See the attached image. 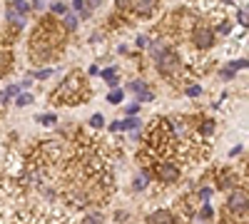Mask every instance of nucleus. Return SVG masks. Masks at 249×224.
I'll list each match as a JSON object with an SVG mask.
<instances>
[{
    "label": "nucleus",
    "mask_w": 249,
    "mask_h": 224,
    "mask_svg": "<svg viewBox=\"0 0 249 224\" xmlns=\"http://www.w3.org/2000/svg\"><path fill=\"white\" fill-rule=\"evenodd\" d=\"M18 95H20V85H8V87H5L3 92H0V103L5 105L10 97H18Z\"/></svg>",
    "instance_id": "obj_10"
},
{
    "label": "nucleus",
    "mask_w": 249,
    "mask_h": 224,
    "mask_svg": "<svg viewBox=\"0 0 249 224\" xmlns=\"http://www.w3.org/2000/svg\"><path fill=\"white\" fill-rule=\"evenodd\" d=\"M157 174H160V179H162V182H177L179 170H177V165H172V162H160Z\"/></svg>",
    "instance_id": "obj_4"
},
{
    "label": "nucleus",
    "mask_w": 249,
    "mask_h": 224,
    "mask_svg": "<svg viewBox=\"0 0 249 224\" xmlns=\"http://www.w3.org/2000/svg\"><path fill=\"white\" fill-rule=\"evenodd\" d=\"M212 217V207L210 205H202V209H199V219H210Z\"/></svg>",
    "instance_id": "obj_26"
},
{
    "label": "nucleus",
    "mask_w": 249,
    "mask_h": 224,
    "mask_svg": "<svg viewBox=\"0 0 249 224\" xmlns=\"http://www.w3.org/2000/svg\"><path fill=\"white\" fill-rule=\"evenodd\" d=\"M210 197H212V190H210V187H202V190H199V199L204 202V205H207V199H210Z\"/></svg>",
    "instance_id": "obj_27"
},
{
    "label": "nucleus",
    "mask_w": 249,
    "mask_h": 224,
    "mask_svg": "<svg viewBox=\"0 0 249 224\" xmlns=\"http://www.w3.org/2000/svg\"><path fill=\"white\" fill-rule=\"evenodd\" d=\"M137 110H140V105H130V107H127V117H130V115L135 117V115H137Z\"/></svg>",
    "instance_id": "obj_32"
},
{
    "label": "nucleus",
    "mask_w": 249,
    "mask_h": 224,
    "mask_svg": "<svg viewBox=\"0 0 249 224\" xmlns=\"http://www.w3.org/2000/svg\"><path fill=\"white\" fill-rule=\"evenodd\" d=\"M122 100V90H112L110 95H107V103H112V105H117Z\"/></svg>",
    "instance_id": "obj_23"
},
{
    "label": "nucleus",
    "mask_w": 249,
    "mask_h": 224,
    "mask_svg": "<svg viewBox=\"0 0 249 224\" xmlns=\"http://www.w3.org/2000/svg\"><path fill=\"white\" fill-rule=\"evenodd\" d=\"M130 90L140 95V92H144V90H147V87H144V83H142V80H132V83H130Z\"/></svg>",
    "instance_id": "obj_20"
},
{
    "label": "nucleus",
    "mask_w": 249,
    "mask_h": 224,
    "mask_svg": "<svg viewBox=\"0 0 249 224\" xmlns=\"http://www.w3.org/2000/svg\"><path fill=\"white\" fill-rule=\"evenodd\" d=\"M144 187H147V172L137 174V177H135V182H132V190H135V192H142Z\"/></svg>",
    "instance_id": "obj_12"
},
{
    "label": "nucleus",
    "mask_w": 249,
    "mask_h": 224,
    "mask_svg": "<svg viewBox=\"0 0 249 224\" xmlns=\"http://www.w3.org/2000/svg\"><path fill=\"white\" fill-rule=\"evenodd\" d=\"M237 23L244 25V28H249V8H239L237 10Z\"/></svg>",
    "instance_id": "obj_14"
},
{
    "label": "nucleus",
    "mask_w": 249,
    "mask_h": 224,
    "mask_svg": "<svg viewBox=\"0 0 249 224\" xmlns=\"http://www.w3.org/2000/svg\"><path fill=\"white\" fill-rule=\"evenodd\" d=\"M50 13H55V15H65V13H70V8H68L65 3H53V5H50Z\"/></svg>",
    "instance_id": "obj_18"
},
{
    "label": "nucleus",
    "mask_w": 249,
    "mask_h": 224,
    "mask_svg": "<svg viewBox=\"0 0 249 224\" xmlns=\"http://www.w3.org/2000/svg\"><path fill=\"white\" fill-rule=\"evenodd\" d=\"M187 95L197 97V95H202V87H199V85H192V87H187Z\"/></svg>",
    "instance_id": "obj_29"
},
{
    "label": "nucleus",
    "mask_w": 249,
    "mask_h": 224,
    "mask_svg": "<svg viewBox=\"0 0 249 224\" xmlns=\"http://www.w3.org/2000/svg\"><path fill=\"white\" fill-rule=\"evenodd\" d=\"M217 33H222V35H230V33H232V23H227V20H219Z\"/></svg>",
    "instance_id": "obj_19"
},
{
    "label": "nucleus",
    "mask_w": 249,
    "mask_h": 224,
    "mask_svg": "<svg viewBox=\"0 0 249 224\" xmlns=\"http://www.w3.org/2000/svg\"><path fill=\"white\" fill-rule=\"evenodd\" d=\"M72 8L82 13V10H85V0H75V3H72Z\"/></svg>",
    "instance_id": "obj_31"
},
{
    "label": "nucleus",
    "mask_w": 249,
    "mask_h": 224,
    "mask_svg": "<svg viewBox=\"0 0 249 224\" xmlns=\"http://www.w3.org/2000/svg\"><path fill=\"white\" fill-rule=\"evenodd\" d=\"M202 132H204V135H212V132H214V122H212V120H210V122H204Z\"/></svg>",
    "instance_id": "obj_28"
},
{
    "label": "nucleus",
    "mask_w": 249,
    "mask_h": 224,
    "mask_svg": "<svg viewBox=\"0 0 249 224\" xmlns=\"http://www.w3.org/2000/svg\"><path fill=\"white\" fill-rule=\"evenodd\" d=\"M85 222H88V224H102V214H100V212H90V214L85 217Z\"/></svg>",
    "instance_id": "obj_21"
},
{
    "label": "nucleus",
    "mask_w": 249,
    "mask_h": 224,
    "mask_svg": "<svg viewBox=\"0 0 249 224\" xmlns=\"http://www.w3.org/2000/svg\"><path fill=\"white\" fill-rule=\"evenodd\" d=\"M102 77H105V80H107V83H110L112 87L117 85V70H115V68H110V70H105V72H102Z\"/></svg>",
    "instance_id": "obj_16"
},
{
    "label": "nucleus",
    "mask_w": 249,
    "mask_h": 224,
    "mask_svg": "<svg viewBox=\"0 0 249 224\" xmlns=\"http://www.w3.org/2000/svg\"><path fill=\"white\" fill-rule=\"evenodd\" d=\"M147 224H172V214L167 209H157L147 217Z\"/></svg>",
    "instance_id": "obj_5"
},
{
    "label": "nucleus",
    "mask_w": 249,
    "mask_h": 224,
    "mask_svg": "<svg viewBox=\"0 0 249 224\" xmlns=\"http://www.w3.org/2000/svg\"><path fill=\"white\" fill-rule=\"evenodd\" d=\"M53 75V68H45V70H37L35 75H30V77H37V80H45V77H50Z\"/></svg>",
    "instance_id": "obj_25"
},
{
    "label": "nucleus",
    "mask_w": 249,
    "mask_h": 224,
    "mask_svg": "<svg viewBox=\"0 0 249 224\" xmlns=\"http://www.w3.org/2000/svg\"><path fill=\"white\" fill-rule=\"evenodd\" d=\"M155 10V3H147V0H140V3H132V13H140V15H150Z\"/></svg>",
    "instance_id": "obj_9"
},
{
    "label": "nucleus",
    "mask_w": 249,
    "mask_h": 224,
    "mask_svg": "<svg viewBox=\"0 0 249 224\" xmlns=\"http://www.w3.org/2000/svg\"><path fill=\"white\" fill-rule=\"evenodd\" d=\"M167 50H170V48L164 45L162 40H152V43H150V55H152L155 60H160V57H162L164 52H167Z\"/></svg>",
    "instance_id": "obj_8"
},
{
    "label": "nucleus",
    "mask_w": 249,
    "mask_h": 224,
    "mask_svg": "<svg viewBox=\"0 0 249 224\" xmlns=\"http://www.w3.org/2000/svg\"><path fill=\"white\" fill-rule=\"evenodd\" d=\"M90 125H92V127H102V115H92Z\"/></svg>",
    "instance_id": "obj_30"
},
{
    "label": "nucleus",
    "mask_w": 249,
    "mask_h": 224,
    "mask_svg": "<svg viewBox=\"0 0 249 224\" xmlns=\"http://www.w3.org/2000/svg\"><path fill=\"white\" fill-rule=\"evenodd\" d=\"M157 70L162 72V75H172V72H177L179 70V57L172 52V50H167L160 60H157Z\"/></svg>",
    "instance_id": "obj_2"
},
{
    "label": "nucleus",
    "mask_w": 249,
    "mask_h": 224,
    "mask_svg": "<svg viewBox=\"0 0 249 224\" xmlns=\"http://www.w3.org/2000/svg\"><path fill=\"white\" fill-rule=\"evenodd\" d=\"M137 125H140V120H137V117H127V120L112 122V125H110V130H112V132H117V130H135Z\"/></svg>",
    "instance_id": "obj_6"
},
{
    "label": "nucleus",
    "mask_w": 249,
    "mask_h": 224,
    "mask_svg": "<svg viewBox=\"0 0 249 224\" xmlns=\"http://www.w3.org/2000/svg\"><path fill=\"white\" fill-rule=\"evenodd\" d=\"M77 15L75 13H65V20H62V25H65V30H77Z\"/></svg>",
    "instance_id": "obj_11"
},
{
    "label": "nucleus",
    "mask_w": 249,
    "mask_h": 224,
    "mask_svg": "<svg viewBox=\"0 0 249 224\" xmlns=\"http://www.w3.org/2000/svg\"><path fill=\"white\" fill-rule=\"evenodd\" d=\"M0 75H3V65H0Z\"/></svg>",
    "instance_id": "obj_34"
},
{
    "label": "nucleus",
    "mask_w": 249,
    "mask_h": 224,
    "mask_svg": "<svg viewBox=\"0 0 249 224\" xmlns=\"http://www.w3.org/2000/svg\"><path fill=\"white\" fill-rule=\"evenodd\" d=\"M239 68H249V60H234V63H232L230 68H227V70L234 72V70H239Z\"/></svg>",
    "instance_id": "obj_22"
},
{
    "label": "nucleus",
    "mask_w": 249,
    "mask_h": 224,
    "mask_svg": "<svg viewBox=\"0 0 249 224\" xmlns=\"http://www.w3.org/2000/svg\"><path fill=\"white\" fill-rule=\"evenodd\" d=\"M5 17H8V23H13L15 28H23V25H25V15L18 13V10L10 8V5H8V10H5Z\"/></svg>",
    "instance_id": "obj_7"
},
{
    "label": "nucleus",
    "mask_w": 249,
    "mask_h": 224,
    "mask_svg": "<svg viewBox=\"0 0 249 224\" xmlns=\"http://www.w3.org/2000/svg\"><path fill=\"white\" fill-rule=\"evenodd\" d=\"M227 209L237 212V214L249 209V192L247 190H232L230 197H227Z\"/></svg>",
    "instance_id": "obj_1"
},
{
    "label": "nucleus",
    "mask_w": 249,
    "mask_h": 224,
    "mask_svg": "<svg viewBox=\"0 0 249 224\" xmlns=\"http://www.w3.org/2000/svg\"><path fill=\"white\" fill-rule=\"evenodd\" d=\"M137 100H140V103H152L155 95H152L150 90H144V92H140V95H137Z\"/></svg>",
    "instance_id": "obj_24"
},
{
    "label": "nucleus",
    "mask_w": 249,
    "mask_h": 224,
    "mask_svg": "<svg viewBox=\"0 0 249 224\" xmlns=\"http://www.w3.org/2000/svg\"><path fill=\"white\" fill-rule=\"evenodd\" d=\"M30 103H33V95H28V92H23V95L15 97V105H18V107H25V105H30Z\"/></svg>",
    "instance_id": "obj_15"
},
{
    "label": "nucleus",
    "mask_w": 249,
    "mask_h": 224,
    "mask_svg": "<svg viewBox=\"0 0 249 224\" xmlns=\"http://www.w3.org/2000/svg\"><path fill=\"white\" fill-rule=\"evenodd\" d=\"M55 115L50 112V115H37V122H40V125H45V127H50V125H55Z\"/></svg>",
    "instance_id": "obj_17"
},
{
    "label": "nucleus",
    "mask_w": 249,
    "mask_h": 224,
    "mask_svg": "<svg viewBox=\"0 0 249 224\" xmlns=\"http://www.w3.org/2000/svg\"><path fill=\"white\" fill-rule=\"evenodd\" d=\"M137 45H140V48H144V45H147V37L140 35V37H137Z\"/></svg>",
    "instance_id": "obj_33"
},
{
    "label": "nucleus",
    "mask_w": 249,
    "mask_h": 224,
    "mask_svg": "<svg viewBox=\"0 0 249 224\" xmlns=\"http://www.w3.org/2000/svg\"><path fill=\"white\" fill-rule=\"evenodd\" d=\"M10 8H15L18 13H23V15H28V13L33 10V5L25 3V0H15V3H10Z\"/></svg>",
    "instance_id": "obj_13"
},
{
    "label": "nucleus",
    "mask_w": 249,
    "mask_h": 224,
    "mask_svg": "<svg viewBox=\"0 0 249 224\" xmlns=\"http://www.w3.org/2000/svg\"><path fill=\"white\" fill-rule=\"evenodd\" d=\"M192 40H195L197 48H210L212 40H214V30L210 25H197L195 33H192Z\"/></svg>",
    "instance_id": "obj_3"
}]
</instances>
